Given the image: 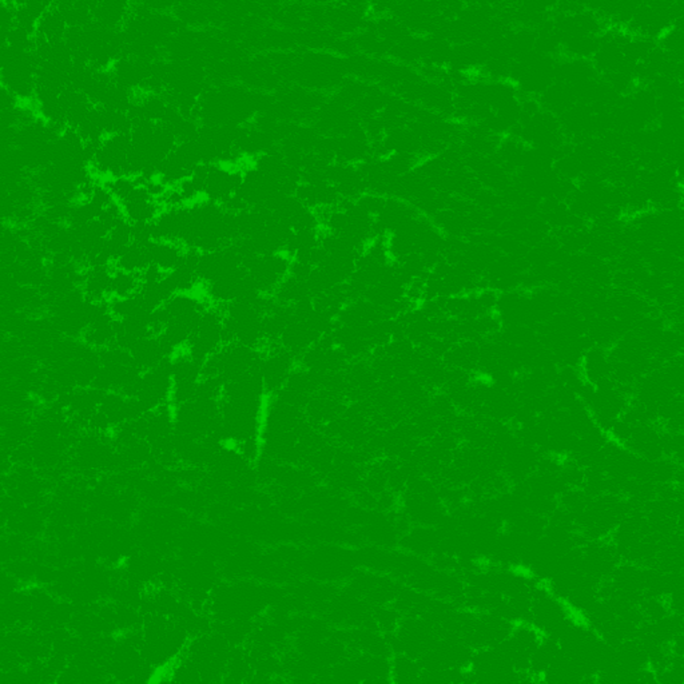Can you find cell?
I'll return each mask as SVG.
<instances>
[{
	"instance_id": "11",
	"label": "cell",
	"mask_w": 684,
	"mask_h": 684,
	"mask_svg": "<svg viewBox=\"0 0 684 684\" xmlns=\"http://www.w3.org/2000/svg\"><path fill=\"white\" fill-rule=\"evenodd\" d=\"M68 26L65 15L58 7L52 6L44 12L38 25L36 36L47 42H58L65 39Z\"/></svg>"
},
{
	"instance_id": "3",
	"label": "cell",
	"mask_w": 684,
	"mask_h": 684,
	"mask_svg": "<svg viewBox=\"0 0 684 684\" xmlns=\"http://www.w3.org/2000/svg\"><path fill=\"white\" fill-rule=\"evenodd\" d=\"M297 367V357L280 344H269L262 349L258 372L264 383L266 396L277 394L285 386L290 373Z\"/></svg>"
},
{
	"instance_id": "14",
	"label": "cell",
	"mask_w": 684,
	"mask_h": 684,
	"mask_svg": "<svg viewBox=\"0 0 684 684\" xmlns=\"http://www.w3.org/2000/svg\"><path fill=\"white\" fill-rule=\"evenodd\" d=\"M139 274L113 267L110 298H129V297L135 296L139 291Z\"/></svg>"
},
{
	"instance_id": "7",
	"label": "cell",
	"mask_w": 684,
	"mask_h": 684,
	"mask_svg": "<svg viewBox=\"0 0 684 684\" xmlns=\"http://www.w3.org/2000/svg\"><path fill=\"white\" fill-rule=\"evenodd\" d=\"M113 267L91 266L84 269L79 288H81L82 294L87 301L106 302L110 299Z\"/></svg>"
},
{
	"instance_id": "15",
	"label": "cell",
	"mask_w": 684,
	"mask_h": 684,
	"mask_svg": "<svg viewBox=\"0 0 684 684\" xmlns=\"http://www.w3.org/2000/svg\"><path fill=\"white\" fill-rule=\"evenodd\" d=\"M92 4H94V0H76L73 4L65 7H58V9L65 15L68 28H82L94 23Z\"/></svg>"
},
{
	"instance_id": "1",
	"label": "cell",
	"mask_w": 684,
	"mask_h": 684,
	"mask_svg": "<svg viewBox=\"0 0 684 684\" xmlns=\"http://www.w3.org/2000/svg\"><path fill=\"white\" fill-rule=\"evenodd\" d=\"M224 346V315L221 306L208 305L201 314L185 351L203 365L209 356L217 354Z\"/></svg>"
},
{
	"instance_id": "10",
	"label": "cell",
	"mask_w": 684,
	"mask_h": 684,
	"mask_svg": "<svg viewBox=\"0 0 684 684\" xmlns=\"http://www.w3.org/2000/svg\"><path fill=\"white\" fill-rule=\"evenodd\" d=\"M150 264L161 272L169 273L184 261L187 246L177 241L154 240L147 243Z\"/></svg>"
},
{
	"instance_id": "16",
	"label": "cell",
	"mask_w": 684,
	"mask_h": 684,
	"mask_svg": "<svg viewBox=\"0 0 684 684\" xmlns=\"http://www.w3.org/2000/svg\"><path fill=\"white\" fill-rule=\"evenodd\" d=\"M15 25V6L9 2H0V33H7Z\"/></svg>"
},
{
	"instance_id": "12",
	"label": "cell",
	"mask_w": 684,
	"mask_h": 684,
	"mask_svg": "<svg viewBox=\"0 0 684 684\" xmlns=\"http://www.w3.org/2000/svg\"><path fill=\"white\" fill-rule=\"evenodd\" d=\"M150 265L147 245L131 243L114 261V267L140 274Z\"/></svg>"
},
{
	"instance_id": "6",
	"label": "cell",
	"mask_w": 684,
	"mask_h": 684,
	"mask_svg": "<svg viewBox=\"0 0 684 684\" xmlns=\"http://www.w3.org/2000/svg\"><path fill=\"white\" fill-rule=\"evenodd\" d=\"M320 337V334L306 321L293 318L283 329L278 344L298 359L299 354H304L307 348L315 344Z\"/></svg>"
},
{
	"instance_id": "2",
	"label": "cell",
	"mask_w": 684,
	"mask_h": 684,
	"mask_svg": "<svg viewBox=\"0 0 684 684\" xmlns=\"http://www.w3.org/2000/svg\"><path fill=\"white\" fill-rule=\"evenodd\" d=\"M251 282L262 294L272 296L290 269V257L285 253L254 256L243 262Z\"/></svg>"
},
{
	"instance_id": "4",
	"label": "cell",
	"mask_w": 684,
	"mask_h": 684,
	"mask_svg": "<svg viewBox=\"0 0 684 684\" xmlns=\"http://www.w3.org/2000/svg\"><path fill=\"white\" fill-rule=\"evenodd\" d=\"M243 170L233 164H206L203 187V200L221 205L238 192L243 182Z\"/></svg>"
},
{
	"instance_id": "9",
	"label": "cell",
	"mask_w": 684,
	"mask_h": 684,
	"mask_svg": "<svg viewBox=\"0 0 684 684\" xmlns=\"http://www.w3.org/2000/svg\"><path fill=\"white\" fill-rule=\"evenodd\" d=\"M132 364L139 372L153 370L163 360L169 359V352L164 348L158 336H147L132 346L129 351Z\"/></svg>"
},
{
	"instance_id": "17",
	"label": "cell",
	"mask_w": 684,
	"mask_h": 684,
	"mask_svg": "<svg viewBox=\"0 0 684 684\" xmlns=\"http://www.w3.org/2000/svg\"><path fill=\"white\" fill-rule=\"evenodd\" d=\"M6 33H0V57L4 55V52H6Z\"/></svg>"
},
{
	"instance_id": "5",
	"label": "cell",
	"mask_w": 684,
	"mask_h": 684,
	"mask_svg": "<svg viewBox=\"0 0 684 684\" xmlns=\"http://www.w3.org/2000/svg\"><path fill=\"white\" fill-rule=\"evenodd\" d=\"M119 205L130 224H150L162 211L161 203L147 192L139 179L137 187Z\"/></svg>"
},
{
	"instance_id": "13",
	"label": "cell",
	"mask_w": 684,
	"mask_h": 684,
	"mask_svg": "<svg viewBox=\"0 0 684 684\" xmlns=\"http://www.w3.org/2000/svg\"><path fill=\"white\" fill-rule=\"evenodd\" d=\"M278 302H282L285 305H294L297 302L305 301V299L312 298L309 288H307L306 281L299 280V278L293 277V275L288 274L283 278L282 282L277 286L274 293L272 294Z\"/></svg>"
},
{
	"instance_id": "8",
	"label": "cell",
	"mask_w": 684,
	"mask_h": 684,
	"mask_svg": "<svg viewBox=\"0 0 684 684\" xmlns=\"http://www.w3.org/2000/svg\"><path fill=\"white\" fill-rule=\"evenodd\" d=\"M131 9L130 0H94V23L111 30H121L129 20Z\"/></svg>"
}]
</instances>
